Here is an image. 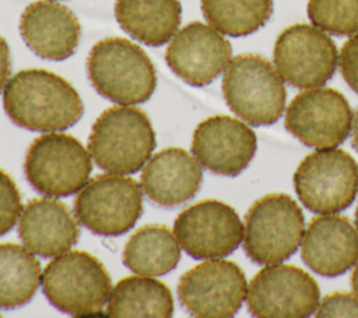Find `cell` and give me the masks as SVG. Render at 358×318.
I'll use <instances>...</instances> for the list:
<instances>
[{
  "label": "cell",
  "mask_w": 358,
  "mask_h": 318,
  "mask_svg": "<svg viewBox=\"0 0 358 318\" xmlns=\"http://www.w3.org/2000/svg\"><path fill=\"white\" fill-rule=\"evenodd\" d=\"M3 106L17 126L32 132L66 130L84 113L76 88L42 69H27L13 76L3 92Z\"/></svg>",
  "instance_id": "1"
},
{
  "label": "cell",
  "mask_w": 358,
  "mask_h": 318,
  "mask_svg": "<svg viewBox=\"0 0 358 318\" xmlns=\"http://www.w3.org/2000/svg\"><path fill=\"white\" fill-rule=\"evenodd\" d=\"M155 144L148 116L134 106L120 105L103 111L95 120L88 151L101 170L131 175L147 164Z\"/></svg>",
  "instance_id": "2"
},
{
  "label": "cell",
  "mask_w": 358,
  "mask_h": 318,
  "mask_svg": "<svg viewBox=\"0 0 358 318\" xmlns=\"http://www.w3.org/2000/svg\"><path fill=\"white\" fill-rule=\"evenodd\" d=\"M87 71L94 88L120 105L145 102L157 87L151 59L124 38H106L95 43L88 55Z\"/></svg>",
  "instance_id": "3"
},
{
  "label": "cell",
  "mask_w": 358,
  "mask_h": 318,
  "mask_svg": "<svg viewBox=\"0 0 358 318\" xmlns=\"http://www.w3.org/2000/svg\"><path fill=\"white\" fill-rule=\"evenodd\" d=\"M222 92L229 109L253 126L275 123L285 109L287 91L281 76L257 55H239L229 62Z\"/></svg>",
  "instance_id": "4"
},
{
  "label": "cell",
  "mask_w": 358,
  "mask_h": 318,
  "mask_svg": "<svg viewBox=\"0 0 358 318\" xmlns=\"http://www.w3.org/2000/svg\"><path fill=\"white\" fill-rule=\"evenodd\" d=\"M42 289L50 304L70 315L102 311L112 291L110 276L91 254L67 251L46 265Z\"/></svg>",
  "instance_id": "5"
},
{
  "label": "cell",
  "mask_w": 358,
  "mask_h": 318,
  "mask_svg": "<svg viewBox=\"0 0 358 318\" xmlns=\"http://www.w3.org/2000/svg\"><path fill=\"white\" fill-rule=\"evenodd\" d=\"M305 219L298 203L285 193H271L248 210L243 228L246 255L259 265H274L298 249Z\"/></svg>",
  "instance_id": "6"
},
{
  "label": "cell",
  "mask_w": 358,
  "mask_h": 318,
  "mask_svg": "<svg viewBox=\"0 0 358 318\" xmlns=\"http://www.w3.org/2000/svg\"><path fill=\"white\" fill-rule=\"evenodd\" d=\"M24 170L35 191L49 198H64L87 185L92 163L90 151L71 134L46 133L31 143Z\"/></svg>",
  "instance_id": "7"
},
{
  "label": "cell",
  "mask_w": 358,
  "mask_h": 318,
  "mask_svg": "<svg viewBox=\"0 0 358 318\" xmlns=\"http://www.w3.org/2000/svg\"><path fill=\"white\" fill-rule=\"evenodd\" d=\"M302 205L322 214L347 209L358 193V164L340 148H320L308 154L294 174Z\"/></svg>",
  "instance_id": "8"
},
{
  "label": "cell",
  "mask_w": 358,
  "mask_h": 318,
  "mask_svg": "<svg viewBox=\"0 0 358 318\" xmlns=\"http://www.w3.org/2000/svg\"><path fill=\"white\" fill-rule=\"evenodd\" d=\"M143 188L119 174L98 175L80 191L74 214L80 224L98 235H120L133 228L143 212Z\"/></svg>",
  "instance_id": "9"
},
{
  "label": "cell",
  "mask_w": 358,
  "mask_h": 318,
  "mask_svg": "<svg viewBox=\"0 0 358 318\" xmlns=\"http://www.w3.org/2000/svg\"><path fill=\"white\" fill-rule=\"evenodd\" d=\"M248 293L243 270L232 261L210 259L182 275L178 297L182 307L199 318H229Z\"/></svg>",
  "instance_id": "10"
},
{
  "label": "cell",
  "mask_w": 358,
  "mask_h": 318,
  "mask_svg": "<svg viewBox=\"0 0 358 318\" xmlns=\"http://www.w3.org/2000/svg\"><path fill=\"white\" fill-rule=\"evenodd\" d=\"M274 64L288 84L315 88L331 78L337 66V48L320 28L295 24L284 29L274 45Z\"/></svg>",
  "instance_id": "11"
},
{
  "label": "cell",
  "mask_w": 358,
  "mask_h": 318,
  "mask_svg": "<svg viewBox=\"0 0 358 318\" xmlns=\"http://www.w3.org/2000/svg\"><path fill=\"white\" fill-rule=\"evenodd\" d=\"M320 290L315 279L294 265L267 266L252 279L246 303L253 317L303 318L316 311Z\"/></svg>",
  "instance_id": "12"
},
{
  "label": "cell",
  "mask_w": 358,
  "mask_h": 318,
  "mask_svg": "<svg viewBox=\"0 0 358 318\" xmlns=\"http://www.w3.org/2000/svg\"><path fill=\"white\" fill-rule=\"evenodd\" d=\"M352 113L345 97L333 88H310L287 108L285 129L305 146L333 148L350 134Z\"/></svg>",
  "instance_id": "13"
},
{
  "label": "cell",
  "mask_w": 358,
  "mask_h": 318,
  "mask_svg": "<svg viewBox=\"0 0 358 318\" xmlns=\"http://www.w3.org/2000/svg\"><path fill=\"white\" fill-rule=\"evenodd\" d=\"M179 245L194 259H214L232 254L243 237L238 213L224 202L201 200L185 209L175 220Z\"/></svg>",
  "instance_id": "14"
},
{
  "label": "cell",
  "mask_w": 358,
  "mask_h": 318,
  "mask_svg": "<svg viewBox=\"0 0 358 318\" xmlns=\"http://www.w3.org/2000/svg\"><path fill=\"white\" fill-rule=\"evenodd\" d=\"M231 56L232 48L221 32L200 21L179 29L165 52L169 69L193 87L214 81L228 67Z\"/></svg>",
  "instance_id": "15"
},
{
  "label": "cell",
  "mask_w": 358,
  "mask_h": 318,
  "mask_svg": "<svg viewBox=\"0 0 358 318\" xmlns=\"http://www.w3.org/2000/svg\"><path fill=\"white\" fill-rule=\"evenodd\" d=\"M256 148L255 132L227 115H215L200 122L192 140V153L199 164L224 177L239 175L252 161Z\"/></svg>",
  "instance_id": "16"
},
{
  "label": "cell",
  "mask_w": 358,
  "mask_h": 318,
  "mask_svg": "<svg viewBox=\"0 0 358 318\" xmlns=\"http://www.w3.org/2000/svg\"><path fill=\"white\" fill-rule=\"evenodd\" d=\"M301 258L317 275H343L358 261V231L344 216L315 217L305 233Z\"/></svg>",
  "instance_id": "17"
},
{
  "label": "cell",
  "mask_w": 358,
  "mask_h": 318,
  "mask_svg": "<svg viewBox=\"0 0 358 318\" xmlns=\"http://www.w3.org/2000/svg\"><path fill=\"white\" fill-rule=\"evenodd\" d=\"M20 32L28 48L39 57L64 60L76 52L81 28L67 7L53 1H35L24 10Z\"/></svg>",
  "instance_id": "18"
},
{
  "label": "cell",
  "mask_w": 358,
  "mask_h": 318,
  "mask_svg": "<svg viewBox=\"0 0 358 318\" xmlns=\"http://www.w3.org/2000/svg\"><path fill=\"white\" fill-rule=\"evenodd\" d=\"M18 234L32 254L50 258L67 252L77 242L80 228L64 203L42 198L32 199L22 207Z\"/></svg>",
  "instance_id": "19"
},
{
  "label": "cell",
  "mask_w": 358,
  "mask_h": 318,
  "mask_svg": "<svg viewBox=\"0 0 358 318\" xmlns=\"http://www.w3.org/2000/svg\"><path fill=\"white\" fill-rule=\"evenodd\" d=\"M199 161L180 147H168L151 157L141 174V188L151 202L175 207L190 200L200 189Z\"/></svg>",
  "instance_id": "20"
},
{
  "label": "cell",
  "mask_w": 358,
  "mask_h": 318,
  "mask_svg": "<svg viewBox=\"0 0 358 318\" xmlns=\"http://www.w3.org/2000/svg\"><path fill=\"white\" fill-rule=\"evenodd\" d=\"M182 7L178 0H116L115 17L130 36L161 46L178 32Z\"/></svg>",
  "instance_id": "21"
},
{
  "label": "cell",
  "mask_w": 358,
  "mask_h": 318,
  "mask_svg": "<svg viewBox=\"0 0 358 318\" xmlns=\"http://www.w3.org/2000/svg\"><path fill=\"white\" fill-rule=\"evenodd\" d=\"M173 314L169 287L152 276H127L116 283L108 300V315L113 318L158 317Z\"/></svg>",
  "instance_id": "22"
},
{
  "label": "cell",
  "mask_w": 358,
  "mask_h": 318,
  "mask_svg": "<svg viewBox=\"0 0 358 318\" xmlns=\"http://www.w3.org/2000/svg\"><path fill=\"white\" fill-rule=\"evenodd\" d=\"M180 259L179 241L165 226H144L126 242L123 263L137 275L161 276L176 268Z\"/></svg>",
  "instance_id": "23"
},
{
  "label": "cell",
  "mask_w": 358,
  "mask_h": 318,
  "mask_svg": "<svg viewBox=\"0 0 358 318\" xmlns=\"http://www.w3.org/2000/svg\"><path fill=\"white\" fill-rule=\"evenodd\" d=\"M41 282V263L28 248L0 244V308L13 310L27 304Z\"/></svg>",
  "instance_id": "24"
},
{
  "label": "cell",
  "mask_w": 358,
  "mask_h": 318,
  "mask_svg": "<svg viewBox=\"0 0 358 318\" xmlns=\"http://www.w3.org/2000/svg\"><path fill=\"white\" fill-rule=\"evenodd\" d=\"M201 11L207 22L221 34L245 36L270 20L273 0H201Z\"/></svg>",
  "instance_id": "25"
},
{
  "label": "cell",
  "mask_w": 358,
  "mask_h": 318,
  "mask_svg": "<svg viewBox=\"0 0 358 318\" xmlns=\"http://www.w3.org/2000/svg\"><path fill=\"white\" fill-rule=\"evenodd\" d=\"M308 15L324 32L340 36L358 34V0H309Z\"/></svg>",
  "instance_id": "26"
},
{
  "label": "cell",
  "mask_w": 358,
  "mask_h": 318,
  "mask_svg": "<svg viewBox=\"0 0 358 318\" xmlns=\"http://www.w3.org/2000/svg\"><path fill=\"white\" fill-rule=\"evenodd\" d=\"M21 210L20 191L11 177L0 168V235L13 230Z\"/></svg>",
  "instance_id": "27"
},
{
  "label": "cell",
  "mask_w": 358,
  "mask_h": 318,
  "mask_svg": "<svg viewBox=\"0 0 358 318\" xmlns=\"http://www.w3.org/2000/svg\"><path fill=\"white\" fill-rule=\"evenodd\" d=\"M317 318L329 317H355L358 318V297L350 293H331L327 294L315 314Z\"/></svg>",
  "instance_id": "28"
},
{
  "label": "cell",
  "mask_w": 358,
  "mask_h": 318,
  "mask_svg": "<svg viewBox=\"0 0 358 318\" xmlns=\"http://www.w3.org/2000/svg\"><path fill=\"white\" fill-rule=\"evenodd\" d=\"M340 71L350 88L358 94V34L341 48Z\"/></svg>",
  "instance_id": "29"
},
{
  "label": "cell",
  "mask_w": 358,
  "mask_h": 318,
  "mask_svg": "<svg viewBox=\"0 0 358 318\" xmlns=\"http://www.w3.org/2000/svg\"><path fill=\"white\" fill-rule=\"evenodd\" d=\"M11 71L10 50L4 38L0 35V92L6 88Z\"/></svg>",
  "instance_id": "30"
},
{
  "label": "cell",
  "mask_w": 358,
  "mask_h": 318,
  "mask_svg": "<svg viewBox=\"0 0 358 318\" xmlns=\"http://www.w3.org/2000/svg\"><path fill=\"white\" fill-rule=\"evenodd\" d=\"M351 123H352V144L358 151V109L355 111Z\"/></svg>",
  "instance_id": "31"
},
{
  "label": "cell",
  "mask_w": 358,
  "mask_h": 318,
  "mask_svg": "<svg viewBox=\"0 0 358 318\" xmlns=\"http://www.w3.org/2000/svg\"><path fill=\"white\" fill-rule=\"evenodd\" d=\"M351 287H352V293L358 297V261L351 275Z\"/></svg>",
  "instance_id": "32"
},
{
  "label": "cell",
  "mask_w": 358,
  "mask_h": 318,
  "mask_svg": "<svg viewBox=\"0 0 358 318\" xmlns=\"http://www.w3.org/2000/svg\"><path fill=\"white\" fill-rule=\"evenodd\" d=\"M355 226H357V230H358V207H357V212H355Z\"/></svg>",
  "instance_id": "33"
}]
</instances>
